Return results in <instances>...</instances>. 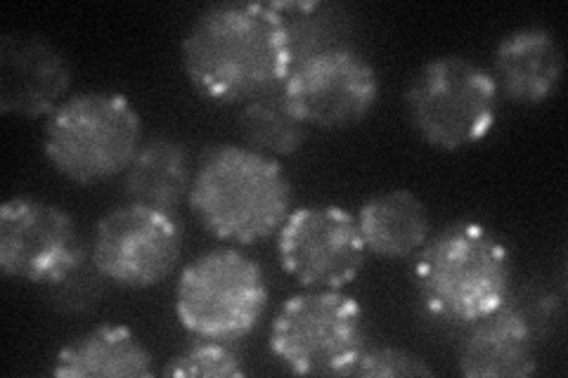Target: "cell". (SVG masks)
I'll use <instances>...</instances> for the list:
<instances>
[{
	"label": "cell",
	"instance_id": "cell-5",
	"mask_svg": "<svg viewBox=\"0 0 568 378\" xmlns=\"http://www.w3.org/2000/svg\"><path fill=\"white\" fill-rule=\"evenodd\" d=\"M405 112L415 133L443 152L484 142L500 116L490 69L462 55L424 62L405 88Z\"/></svg>",
	"mask_w": 568,
	"mask_h": 378
},
{
	"label": "cell",
	"instance_id": "cell-9",
	"mask_svg": "<svg viewBox=\"0 0 568 378\" xmlns=\"http://www.w3.org/2000/svg\"><path fill=\"white\" fill-rule=\"evenodd\" d=\"M379 74L363 52L342 43L296 62L282 85L294 114L308 129H348L375 110Z\"/></svg>",
	"mask_w": 568,
	"mask_h": 378
},
{
	"label": "cell",
	"instance_id": "cell-11",
	"mask_svg": "<svg viewBox=\"0 0 568 378\" xmlns=\"http://www.w3.org/2000/svg\"><path fill=\"white\" fill-rule=\"evenodd\" d=\"M365 256L358 221L334 204L294 208L277 232L280 265L304 289H344L361 275Z\"/></svg>",
	"mask_w": 568,
	"mask_h": 378
},
{
	"label": "cell",
	"instance_id": "cell-4",
	"mask_svg": "<svg viewBox=\"0 0 568 378\" xmlns=\"http://www.w3.org/2000/svg\"><path fill=\"white\" fill-rule=\"evenodd\" d=\"M142 145V121L112 90L69 95L43 123V154L69 183L100 185L126 173Z\"/></svg>",
	"mask_w": 568,
	"mask_h": 378
},
{
	"label": "cell",
	"instance_id": "cell-10",
	"mask_svg": "<svg viewBox=\"0 0 568 378\" xmlns=\"http://www.w3.org/2000/svg\"><path fill=\"white\" fill-rule=\"evenodd\" d=\"M85 260L79 225L62 206L29 194L0 206V269L6 277L52 286Z\"/></svg>",
	"mask_w": 568,
	"mask_h": 378
},
{
	"label": "cell",
	"instance_id": "cell-18",
	"mask_svg": "<svg viewBox=\"0 0 568 378\" xmlns=\"http://www.w3.org/2000/svg\"><path fill=\"white\" fill-rule=\"evenodd\" d=\"M237 131L244 147L275 161L294 156L308 137V125L294 114L282 88L242 104Z\"/></svg>",
	"mask_w": 568,
	"mask_h": 378
},
{
	"label": "cell",
	"instance_id": "cell-17",
	"mask_svg": "<svg viewBox=\"0 0 568 378\" xmlns=\"http://www.w3.org/2000/svg\"><path fill=\"white\" fill-rule=\"evenodd\" d=\"M121 177L126 202L178 215V208L190 202L194 166L181 142L154 135L142 140L135 159Z\"/></svg>",
	"mask_w": 568,
	"mask_h": 378
},
{
	"label": "cell",
	"instance_id": "cell-7",
	"mask_svg": "<svg viewBox=\"0 0 568 378\" xmlns=\"http://www.w3.org/2000/svg\"><path fill=\"white\" fill-rule=\"evenodd\" d=\"M365 348V310L344 289L294 294L271 324V353L298 376H348Z\"/></svg>",
	"mask_w": 568,
	"mask_h": 378
},
{
	"label": "cell",
	"instance_id": "cell-19",
	"mask_svg": "<svg viewBox=\"0 0 568 378\" xmlns=\"http://www.w3.org/2000/svg\"><path fill=\"white\" fill-rule=\"evenodd\" d=\"M273 6L284 17V22H287L294 64L313 55V52L342 45V41L336 39V35H339V24H336V17L327 6L306 3V0Z\"/></svg>",
	"mask_w": 568,
	"mask_h": 378
},
{
	"label": "cell",
	"instance_id": "cell-20",
	"mask_svg": "<svg viewBox=\"0 0 568 378\" xmlns=\"http://www.w3.org/2000/svg\"><path fill=\"white\" fill-rule=\"evenodd\" d=\"M244 365L235 348L223 340L200 338L185 350L173 355L164 365V376L175 378H237L244 376Z\"/></svg>",
	"mask_w": 568,
	"mask_h": 378
},
{
	"label": "cell",
	"instance_id": "cell-2",
	"mask_svg": "<svg viewBox=\"0 0 568 378\" xmlns=\"http://www.w3.org/2000/svg\"><path fill=\"white\" fill-rule=\"evenodd\" d=\"M292 200L280 161L244 145H213L194 166L187 204L211 237L246 246L280 232Z\"/></svg>",
	"mask_w": 568,
	"mask_h": 378
},
{
	"label": "cell",
	"instance_id": "cell-14",
	"mask_svg": "<svg viewBox=\"0 0 568 378\" xmlns=\"http://www.w3.org/2000/svg\"><path fill=\"white\" fill-rule=\"evenodd\" d=\"M469 378H526L538 371V340L530 317L517 305L474 321L457 359Z\"/></svg>",
	"mask_w": 568,
	"mask_h": 378
},
{
	"label": "cell",
	"instance_id": "cell-12",
	"mask_svg": "<svg viewBox=\"0 0 568 378\" xmlns=\"http://www.w3.org/2000/svg\"><path fill=\"white\" fill-rule=\"evenodd\" d=\"M71 64L43 35L0 39V112L27 121L48 119L69 98Z\"/></svg>",
	"mask_w": 568,
	"mask_h": 378
},
{
	"label": "cell",
	"instance_id": "cell-6",
	"mask_svg": "<svg viewBox=\"0 0 568 378\" xmlns=\"http://www.w3.org/2000/svg\"><path fill=\"white\" fill-rule=\"evenodd\" d=\"M268 300L261 265L235 246H221L185 265L175 286V317L192 336L235 344L261 327Z\"/></svg>",
	"mask_w": 568,
	"mask_h": 378
},
{
	"label": "cell",
	"instance_id": "cell-8",
	"mask_svg": "<svg viewBox=\"0 0 568 378\" xmlns=\"http://www.w3.org/2000/svg\"><path fill=\"white\" fill-rule=\"evenodd\" d=\"M181 258L183 227L175 213L126 202L95 225L91 263L119 289H152L175 273Z\"/></svg>",
	"mask_w": 568,
	"mask_h": 378
},
{
	"label": "cell",
	"instance_id": "cell-13",
	"mask_svg": "<svg viewBox=\"0 0 568 378\" xmlns=\"http://www.w3.org/2000/svg\"><path fill=\"white\" fill-rule=\"evenodd\" d=\"M564 50L545 27H521L503 35L493 55V79L500 100L536 106L552 100L564 79Z\"/></svg>",
	"mask_w": 568,
	"mask_h": 378
},
{
	"label": "cell",
	"instance_id": "cell-22",
	"mask_svg": "<svg viewBox=\"0 0 568 378\" xmlns=\"http://www.w3.org/2000/svg\"><path fill=\"white\" fill-rule=\"evenodd\" d=\"M106 279L98 273V267H88V260L77 267L74 273L67 275L62 282L48 286L50 300L55 303V308L67 313H83L91 310L93 305L102 298V284Z\"/></svg>",
	"mask_w": 568,
	"mask_h": 378
},
{
	"label": "cell",
	"instance_id": "cell-21",
	"mask_svg": "<svg viewBox=\"0 0 568 378\" xmlns=\"http://www.w3.org/2000/svg\"><path fill=\"white\" fill-rule=\"evenodd\" d=\"M348 376L361 378H394V376H434V367L417 353L394 346L365 348Z\"/></svg>",
	"mask_w": 568,
	"mask_h": 378
},
{
	"label": "cell",
	"instance_id": "cell-16",
	"mask_svg": "<svg viewBox=\"0 0 568 378\" xmlns=\"http://www.w3.org/2000/svg\"><path fill=\"white\" fill-rule=\"evenodd\" d=\"M355 221L367 254L386 260L417 256L432 237L429 211L410 190H388L369 196Z\"/></svg>",
	"mask_w": 568,
	"mask_h": 378
},
{
	"label": "cell",
	"instance_id": "cell-3",
	"mask_svg": "<svg viewBox=\"0 0 568 378\" xmlns=\"http://www.w3.org/2000/svg\"><path fill=\"white\" fill-rule=\"evenodd\" d=\"M413 279L426 315L471 327L509 303L511 254L488 225L457 221L422 246Z\"/></svg>",
	"mask_w": 568,
	"mask_h": 378
},
{
	"label": "cell",
	"instance_id": "cell-1",
	"mask_svg": "<svg viewBox=\"0 0 568 378\" xmlns=\"http://www.w3.org/2000/svg\"><path fill=\"white\" fill-rule=\"evenodd\" d=\"M181 55L192 88L216 104L275 93L294 67L284 17L273 3L246 0L216 3L194 17Z\"/></svg>",
	"mask_w": 568,
	"mask_h": 378
},
{
	"label": "cell",
	"instance_id": "cell-15",
	"mask_svg": "<svg viewBox=\"0 0 568 378\" xmlns=\"http://www.w3.org/2000/svg\"><path fill=\"white\" fill-rule=\"evenodd\" d=\"M154 359L133 329L102 324L67 344L52 362L60 378H148Z\"/></svg>",
	"mask_w": 568,
	"mask_h": 378
}]
</instances>
